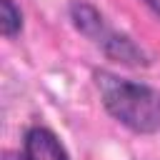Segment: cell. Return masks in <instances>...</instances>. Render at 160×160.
Wrapping results in <instances>:
<instances>
[{
    "instance_id": "3957f363",
    "label": "cell",
    "mask_w": 160,
    "mask_h": 160,
    "mask_svg": "<svg viewBox=\"0 0 160 160\" xmlns=\"http://www.w3.org/2000/svg\"><path fill=\"white\" fill-rule=\"evenodd\" d=\"M5 160H70L58 135L48 128H30L22 140L20 152H8Z\"/></svg>"
},
{
    "instance_id": "277c9868",
    "label": "cell",
    "mask_w": 160,
    "mask_h": 160,
    "mask_svg": "<svg viewBox=\"0 0 160 160\" xmlns=\"http://www.w3.org/2000/svg\"><path fill=\"white\" fill-rule=\"evenodd\" d=\"M22 28V15L12 0H0V30L5 38H15Z\"/></svg>"
},
{
    "instance_id": "5b68a950",
    "label": "cell",
    "mask_w": 160,
    "mask_h": 160,
    "mask_svg": "<svg viewBox=\"0 0 160 160\" xmlns=\"http://www.w3.org/2000/svg\"><path fill=\"white\" fill-rule=\"evenodd\" d=\"M145 2H148V5H150V8H152L158 15H160V0H145Z\"/></svg>"
},
{
    "instance_id": "6da1fadb",
    "label": "cell",
    "mask_w": 160,
    "mask_h": 160,
    "mask_svg": "<svg viewBox=\"0 0 160 160\" xmlns=\"http://www.w3.org/2000/svg\"><path fill=\"white\" fill-rule=\"evenodd\" d=\"M95 85L105 110L128 130L152 135L160 130V90L112 72H95Z\"/></svg>"
},
{
    "instance_id": "7a4b0ae2",
    "label": "cell",
    "mask_w": 160,
    "mask_h": 160,
    "mask_svg": "<svg viewBox=\"0 0 160 160\" xmlns=\"http://www.w3.org/2000/svg\"><path fill=\"white\" fill-rule=\"evenodd\" d=\"M70 18H72V25L115 62H122V65H145L148 62L142 48H138L125 32L115 30L105 20V15L98 8H92L90 2L75 0L70 8Z\"/></svg>"
}]
</instances>
